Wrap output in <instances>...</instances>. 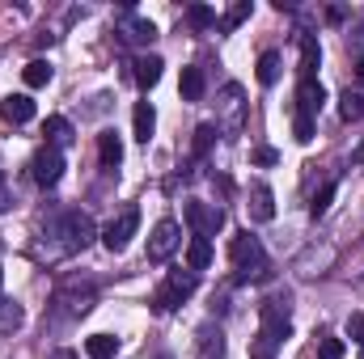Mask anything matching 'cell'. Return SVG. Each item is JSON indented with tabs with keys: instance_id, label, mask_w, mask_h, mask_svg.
I'll list each match as a JSON object with an SVG mask.
<instances>
[{
	"instance_id": "cell-2",
	"label": "cell",
	"mask_w": 364,
	"mask_h": 359,
	"mask_svg": "<svg viewBox=\"0 0 364 359\" xmlns=\"http://www.w3.org/2000/svg\"><path fill=\"white\" fill-rule=\"evenodd\" d=\"M195 287H199V275H195V270H182V267L170 270V275H166V283L153 292V313H174L182 300L195 292Z\"/></svg>"
},
{
	"instance_id": "cell-28",
	"label": "cell",
	"mask_w": 364,
	"mask_h": 359,
	"mask_svg": "<svg viewBox=\"0 0 364 359\" xmlns=\"http://www.w3.org/2000/svg\"><path fill=\"white\" fill-rule=\"evenodd\" d=\"M186 26H191V30H208V26H216V9H208V4H191V9H186Z\"/></svg>"
},
{
	"instance_id": "cell-33",
	"label": "cell",
	"mask_w": 364,
	"mask_h": 359,
	"mask_svg": "<svg viewBox=\"0 0 364 359\" xmlns=\"http://www.w3.org/2000/svg\"><path fill=\"white\" fill-rule=\"evenodd\" d=\"M292 136H296V144H309L314 140V118H292Z\"/></svg>"
},
{
	"instance_id": "cell-20",
	"label": "cell",
	"mask_w": 364,
	"mask_h": 359,
	"mask_svg": "<svg viewBox=\"0 0 364 359\" xmlns=\"http://www.w3.org/2000/svg\"><path fill=\"white\" fill-rule=\"evenodd\" d=\"M43 136H47L51 148H64V144H73V123H68L64 114H51V118L43 123Z\"/></svg>"
},
{
	"instance_id": "cell-38",
	"label": "cell",
	"mask_w": 364,
	"mask_h": 359,
	"mask_svg": "<svg viewBox=\"0 0 364 359\" xmlns=\"http://www.w3.org/2000/svg\"><path fill=\"white\" fill-rule=\"evenodd\" d=\"M356 161H360V165H364V144H360V148H356Z\"/></svg>"
},
{
	"instance_id": "cell-40",
	"label": "cell",
	"mask_w": 364,
	"mask_h": 359,
	"mask_svg": "<svg viewBox=\"0 0 364 359\" xmlns=\"http://www.w3.org/2000/svg\"><path fill=\"white\" fill-rule=\"evenodd\" d=\"M0 287H4V270H0Z\"/></svg>"
},
{
	"instance_id": "cell-17",
	"label": "cell",
	"mask_w": 364,
	"mask_h": 359,
	"mask_svg": "<svg viewBox=\"0 0 364 359\" xmlns=\"http://www.w3.org/2000/svg\"><path fill=\"white\" fill-rule=\"evenodd\" d=\"M178 89H182V101H199V97H203V89H208V77H203V68H199V64H186V68H182Z\"/></svg>"
},
{
	"instance_id": "cell-34",
	"label": "cell",
	"mask_w": 364,
	"mask_h": 359,
	"mask_svg": "<svg viewBox=\"0 0 364 359\" xmlns=\"http://www.w3.org/2000/svg\"><path fill=\"white\" fill-rule=\"evenodd\" d=\"M250 161H255V165H275V161H279V153H275V148H255V153H250Z\"/></svg>"
},
{
	"instance_id": "cell-30",
	"label": "cell",
	"mask_w": 364,
	"mask_h": 359,
	"mask_svg": "<svg viewBox=\"0 0 364 359\" xmlns=\"http://www.w3.org/2000/svg\"><path fill=\"white\" fill-rule=\"evenodd\" d=\"M335 190H339V182H326L318 194H314V203H309V216L318 220V216H326V207H331V199H335Z\"/></svg>"
},
{
	"instance_id": "cell-9",
	"label": "cell",
	"mask_w": 364,
	"mask_h": 359,
	"mask_svg": "<svg viewBox=\"0 0 364 359\" xmlns=\"http://www.w3.org/2000/svg\"><path fill=\"white\" fill-rule=\"evenodd\" d=\"M326 106V89L322 81H301L296 85V118H314L318 123V110Z\"/></svg>"
},
{
	"instance_id": "cell-4",
	"label": "cell",
	"mask_w": 364,
	"mask_h": 359,
	"mask_svg": "<svg viewBox=\"0 0 364 359\" xmlns=\"http://www.w3.org/2000/svg\"><path fill=\"white\" fill-rule=\"evenodd\" d=\"M136 228H140V207H127V211H123L119 220H110L97 237H102V245H106L110 254H123V250H127V241L136 237Z\"/></svg>"
},
{
	"instance_id": "cell-39",
	"label": "cell",
	"mask_w": 364,
	"mask_h": 359,
	"mask_svg": "<svg viewBox=\"0 0 364 359\" xmlns=\"http://www.w3.org/2000/svg\"><path fill=\"white\" fill-rule=\"evenodd\" d=\"M0 190H4V170H0Z\"/></svg>"
},
{
	"instance_id": "cell-35",
	"label": "cell",
	"mask_w": 364,
	"mask_h": 359,
	"mask_svg": "<svg viewBox=\"0 0 364 359\" xmlns=\"http://www.w3.org/2000/svg\"><path fill=\"white\" fill-rule=\"evenodd\" d=\"M348 338H352V343H364V317H360V313L348 321Z\"/></svg>"
},
{
	"instance_id": "cell-27",
	"label": "cell",
	"mask_w": 364,
	"mask_h": 359,
	"mask_svg": "<svg viewBox=\"0 0 364 359\" xmlns=\"http://www.w3.org/2000/svg\"><path fill=\"white\" fill-rule=\"evenodd\" d=\"M279 72H284L279 51H263V55H259V85H275V81H279Z\"/></svg>"
},
{
	"instance_id": "cell-6",
	"label": "cell",
	"mask_w": 364,
	"mask_h": 359,
	"mask_svg": "<svg viewBox=\"0 0 364 359\" xmlns=\"http://www.w3.org/2000/svg\"><path fill=\"white\" fill-rule=\"evenodd\" d=\"M30 178L51 190L55 182L64 178V153H60V148H51V144H43V148L34 153V161H30Z\"/></svg>"
},
{
	"instance_id": "cell-16",
	"label": "cell",
	"mask_w": 364,
	"mask_h": 359,
	"mask_svg": "<svg viewBox=\"0 0 364 359\" xmlns=\"http://www.w3.org/2000/svg\"><path fill=\"white\" fill-rule=\"evenodd\" d=\"M0 118H9V123H30V118H34V101H30L26 93H13V97L0 101Z\"/></svg>"
},
{
	"instance_id": "cell-1",
	"label": "cell",
	"mask_w": 364,
	"mask_h": 359,
	"mask_svg": "<svg viewBox=\"0 0 364 359\" xmlns=\"http://www.w3.org/2000/svg\"><path fill=\"white\" fill-rule=\"evenodd\" d=\"M229 263L237 270V283H267V279H272L267 250H263V241H259L250 228H242V233L229 241Z\"/></svg>"
},
{
	"instance_id": "cell-24",
	"label": "cell",
	"mask_w": 364,
	"mask_h": 359,
	"mask_svg": "<svg viewBox=\"0 0 364 359\" xmlns=\"http://www.w3.org/2000/svg\"><path fill=\"white\" fill-rule=\"evenodd\" d=\"M339 114H343L348 123L364 118V89H343L339 93Z\"/></svg>"
},
{
	"instance_id": "cell-37",
	"label": "cell",
	"mask_w": 364,
	"mask_h": 359,
	"mask_svg": "<svg viewBox=\"0 0 364 359\" xmlns=\"http://www.w3.org/2000/svg\"><path fill=\"white\" fill-rule=\"evenodd\" d=\"M47 359H77V351H51Z\"/></svg>"
},
{
	"instance_id": "cell-8",
	"label": "cell",
	"mask_w": 364,
	"mask_h": 359,
	"mask_svg": "<svg viewBox=\"0 0 364 359\" xmlns=\"http://www.w3.org/2000/svg\"><path fill=\"white\" fill-rule=\"evenodd\" d=\"M55 304L68 309V317H85L93 309V283H81V279H68L60 292H55Z\"/></svg>"
},
{
	"instance_id": "cell-12",
	"label": "cell",
	"mask_w": 364,
	"mask_h": 359,
	"mask_svg": "<svg viewBox=\"0 0 364 359\" xmlns=\"http://www.w3.org/2000/svg\"><path fill=\"white\" fill-rule=\"evenodd\" d=\"M246 207H250V220H255V224H267V220H275V194H272V186H263V182H259V186L250 190V203H246Z\"/></svg>"
},
{
	"instance_id": "cell-3",
	"label": "cell",
	"mask_w": 364,
	"mask_h": 359,
	"mask_svg": "<svg viewBox=\"0 0 364 359\" xmlns=\"http://www.w3.org/2000/svg\"><path fill=\"white\" fill-rule=\"evenodd\" d=\"M182 216H186L191 233H195V237H208V241H212V237L225 228V207H216V203H203V199H186Z\"/></svg>"
},
{
	"instance_id": "cell-25",
	"label": "cell",
	"mask_w": 364,
	"mask_h": 359,
	"mask_svg": "<svg viewBox=\"0 0 364 359\" xmlns=\"http://www.w3.org/2000/svg\"><path fill=\"white\" fill-rule=\"evenodd\" d=\"M250 13H255V4H250V0H237V4H229V13L216 21V30H220V34H229V30H237Z\"/></svg>"
},
{
	"instance_id": "cell-19",
	"label": "cell",
	"mask_w": 364,
	"mask_h": 359,
	"mask_svg": "<svg viewBox=\"0 0 364 359\" xmlns=\"http://www.w3.org/2000/svg\"><path fill=\"white\" fill-rule=\"evenodd\" d=\"M212 267V241L208 237H191V245H186V270H208Z\"/></svg>"
},
{
	"instance_id": "cell-29",
	"label": "cell",
	"mask_w": 364,
	"mask_h": 359,
	"mask_svg": "<svg viewBox=\"0 0 364 359\" xmlns=\"http://www.w3.org/2000/svg\"><path fill=\"white\" fill-rule=\"evenodd\" d=\"M279 347H284L279 338H272L267 330H259V334H255V343H250V355H255V359H272Z\"/></svg>"
},
{
	"instance_id": "cell-10",
	"label": "cell",
	"mask_w": 364,
	"mask_h": 359,
	"mask_svg": "<svg viewBox=\"0 0 364 359\" xmlns=\"http://www.w3.org/2000/svg\"><path fill=\"white\" fill-rule=\"evenodd\" d=\"M220 97H225V131H229V136H242V127H246L242 85H225V89H220Z\"/></svg>"
},
{
	"instance_id": "cell-15",
	"label": "cell",
	"mask_w": 364,
	"mask_h": 359,
	"mask_svg": "<svg viewBox=\"0 0 364 359\" xmlns=\"http://www.w3.org/2000/svg\"><path fill=\"white\" fill-rule=\"evenodd\" d=\"M132 68H136V85H140V89H153V85L161 81V68H166V64H161V55H149V51H144Z\"/></svg>"
},
{
	"instance_id": "cell-13",
	"label": "cell",
	"mask_w": 364,
	"mask_h": 359,
	"mask_svg": "<svg viewBox=\"0 0 364 359\" xmlns=\"http://www.w3.org/2000/svg\"><path fill=\"white\" fill-rule=\"evenodd\" d=\"M318 64H322V47L314 34H301V81H318Z\"/></svg>"
},
{
	"instance_id": "cell-7",
	"label": "cell",
	"mask_w": 364,
	"mask_h": 359,
	"mask_svg": "<svg viewBox=\"0 0 364 359\" xmlns=\"http://www.w3.org/2000/svg\"><path fill=\"white\" fill-rule=\"evenodd\" d=\"M60 233H64V245L68 250H85L93 237H97V228H93V220L85 211H64L60 216Z\"/></svg>"
},
{
	"instance_id": "cell-36",
	"label": "cell",
	"mask_w": 364,
	"mask_h": 359,
	"mask_svg": "<svg viewBox=\"0 0 364 359\" xmlns=\"http://www.w3.org/2000/svg\"><path fill=\"white\" fill-rule=\"evenodd\" d=\"M356 81H360V85H364V51H360V55H356Z\"/></svg>"
},
{
	"instance_id": "cell-21",
	"label": "cell",
	"mask_w": 364,
	"mask_h": 359,
	"mask_svg": "<svg viewBox=\"0 0 364 359\" xmlns=\"http://www.w3.org/2000/svg\"><path fill=\"white\" fill-rule=\"evenodd\" d=\"M199 359H225V338L216 326H199Z\"/></svg>"
},
{
	"instance_id": "cell-26",
	"label": "cell",
	"mask_w": 364,
	"mask_h": 359,
	"mask_svg": "<svg viewBox=\"0 0 364 359\" xmlns=\"http://www.w3.org/2000/svg\"><path fill=\"white\" fill-rule=\"evenodd\" d=\"M216 136H220V127H216V123H199V127H195V144H191L195 161H203V157H208V148L216 144Z\"/></svg>"
},
{
	"instance_id": "cell-22",
	"label": "cell",
	"mask_w": 364,
	"mask_h": 359,
	"mask_svg": "<svg viewBox=\"0 0 364 359\" xmlns=\"http://www.w3.org/2000/svg\"><path fill=\"white\" fill-rule=\"evenodd\" d=\"M85 355L90 359H114L119 355V338H114V334H93V338H85Z\"/></svg>"
},
{
	"instance_id": "cell-5",
	"label": "cell",
	"mask_w": 364,
	"mask_h": 359,
	"mask_svg": "<svg viewBox=\"0 0 364 359\" xmlns=\"http://www.w3.org/2000/svg\"><path fill=\"white\" fill-rule=\"evenodd\" d=\"M178 245H182L178 220H161V224L149 233V263H170Z\"/></svg>"
},
{
	"instance_id": "cell-31",
	"label": "cell",
	"mask_w": 364,
	"mask_h": 359,
	"mask_svg": "<svg viewBox=\"0 0 364 359\" xmlns=\"http://www.w3.org/2000/svg\"><path fill=\"white\" fill-rule=\"evenodd\" d=\"M21 321H26L21 304H9V300H0V330H17Z\"/></svg>"
},
{
	"instance_id": "cell-32",
	"label": "cell",
	"mask_w": 364,
	"mask_h": 359,
	"mask_svg": "<svg viewBox=\"0 0 364 359\" xmlns=\"http://www.w3.org/2000/svg\"><path fill=\"white\" fill-rule=\"evenodd\" d=\"M343 351H348L343 338H322L318 343V359H343Z\"/></svg>"
},
{
	"instance_id": "cell-14",
	"label": "cell",
	"mask_w": 364,
	"mask_h": 359,
	"mask_svg": "<svg viewBox=\"0 0 364 359\" xmlns=\"http://www.w3.org/2000/svg\"><path fill=\"white\" fill-rule=\"evenodd\" d=\"M153 127H157V110H153V101H136V110H132V131H136V140L149 144V140H153Z\"/></svg>"
},
{
	"instance_id": "cell-18",
	"label": "cell",
	"mask_w": 364,
	"mask_h": 359,
	"mask_svg": "<svg viewBox=\"0 0 364 359\" xmlns=\"http://www.w3.org/2000/svg\"><path fill=\"white\" fill-rule=\"evenodd\" d=\"M97 157H102L106 170H119V161H123V140H119V131H102V136H97Z\"/></svg>"
},
{
	"instance_id": "cell-11",
	"label": "cell",
	"mask_w": 364,
	"mask_h": 359,
	"mask_svg": "<svg viewBox=\"0 0 364 359\" xmlns=\"http://www.w3.org/2000/svg\"><path fill=\"white\" fill-rule=\"evenodd\" d=\"M123 38L136 43V47H149L157 38V26L149 17H136V13H123Z\"/></svg>"
},
{
	"instance_id": "cell-23",
	"label": "cell",
	"mask_w": 364,
	"mask_h": 359,
	"mask_svg": "<svg viewBox=\"0 0 364 359\" xmlns=\"http://www.w3.org/2000/svg\"><path fill=\"white\" fill-rule=\"evenodd\" d=\"M51 77H55V72H51V64H47V60H30V64L21 68V81H26L30 89H43V85H51Z\"/></svg>"
}]
</instances>
